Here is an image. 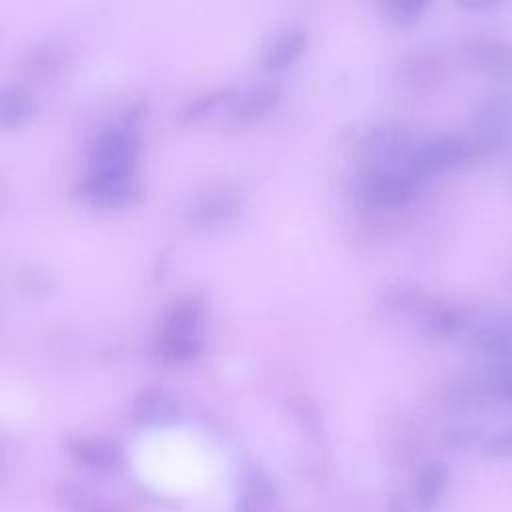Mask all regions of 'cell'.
Listing matches in <instances>:
<instances>
[{"label": "cell", "instance_id": "cell-19", "mask_svg": "<svg viewBox=\"0 0 512 512\" xmlns=\"http://www.w3.org/2000/svg\"><path fill=\"white\" fill-rule=\"evenodd\" d=\"M72 450L78 454V458L94 462V464H112L116 460L118 450L104 442V440H96V438H78L72 442Z\"/></svg>", "mask_w": 512, "mask_h": 512}, {"label": "cell", "instance_id": "cell-9", "mask_svg": "<svg viewBox=\"0 0 512 512\" xmlns=\"http://www.w3.org/2000/svg\"><path fill=\"white\" fill-rule=\"evenodd\" d=\"M306 46V30L300 24H290L276 30L260 52V66L268 72H276L292 64Z\"/></svg>", "mask_w": 512, "mask_h": 512}, {"label": "cell", "instance_id": "cell-13", "mask_svg": "<svg viewBox=\"0 0 512 512\" xmlns=\"http://www.w3.org/2000/svg\"><path fill=\"white\" fill-rule=\"evenodd\" d=\"M448 480H450V470L444 462H430L420 470L416 478L414 494H416L418 508L422 512H432L440 504L448 488Z\"/></svg>", "mask_w": 512, "mask_h": 512}, {"label": "cell", "instance_id": "cell-12", "mask_svg": "<svg viewBox=\"0 0 512 512\" xmlns=\"http://www.w3.org/2000/svg\"><path fill=\"white\" fill-rule=\"evenodd\" d=\"M474 346L490 356L512 358V316L482 322L472 334Z\"/></svg>", "mask_w": 512, "mask_h": 512}, {"label": "cell", "instance_id": "cell-8", "mask_svg": "<svg viewBox=\"0 0 512 512\" xmlns=\"http://www.w3.org/2000/svg\"><path fill=\"white\" fill-rule=\"evenodd\" d=\"M282 92L276 84H258L250 86L242 94L234 96L230 102L224 122L230 126H248L260 118H264L268 112H272L280 100Z\"/></svg>", "mask_w": 512, "mask_h": 512}, {"label": "cell", "instance_id": "cell-10", "mask_svg": "<svg viewBox=\"0 0 512 512\" xmlns=\"http://www.w3.org/2000/svg\"><path fill=\"white\" fill-rule=\"evenodd\" d=\"M68 64V54L64 44L54 40H44L32 46L24 58V74L36 84L54 82Z\"/></svg>", "mask_w": 512, "mask_h": 512}, {"label": "cell", "instance_id": "cell-5", "mask_svg": "<svg viewBox=\"0 0 512 512\" xmlns=\"http://www.w3.org/2000/svg\"><path fill=\"white\" fill-rule=\"evenodd\" d=\"M474 146L458 136H432L412 146L408 162L426 180L438 172L460 166Z\"/></svg>", "mask_w": 512, "mask_h": 512}, {"label": "cell", "instance_id": "cell-7", "mask_svg": "<svg viewBox=\"0 0 512 512\" xmlns=\"http://www.w3.org/2000/svg\"><path fill=\"white\" fill-rule=\"evenodd\" d=\"M78 190L80 196L92 206L122 208L134 200L138 188L134 176L88 172L86 178L80 182Z\"/></svg>", "mask_w": 512, "mask_h": 512}, {"label": "cell", "instance_id": "cell-11", "mask_svg": "<svg viewBox=\"0 0 512 512\" xmlns=\"http://www.w3.org/2000/svg\"><path fill=\"white\" fill-rule=\"evenodd\" d=\"M36 114V102L30 90L22 84H10L0 98V124L4 130H18L26 126Z\"/></svg>", "mask_w": 512, "mask_h": 512}, {"label": "cell", "instance_id": "cell-14", "mask_svg": "<svg viewBox=\"0 0 512 512\" xmlns=\"http://www.w3.org/2000/svg\"><path fill=\"white\" fill-rule=\"evenodd\" d=\"M462 324H464V316L454 306L434 302V304H428L426 308H422L420 326H422V332L428 336H434V338L450 336V334L458 332Z\"/></svg>", "mask_w": 512, "mask_h": 512}, {"label": "cell", "instance_id": "cell-3", "mask_svg": "<svg viewBox=\"0 0 512 512\" xmlns=\"http://www.w3.org/2000/svg\"><path fill=\"white\" fill-rule=\"evenodd\" d=\"M244 208V196L230 184L210 186L196 196L184 208V222L192 230L210 232L232 224Z\"/></svg>", "mask_w": 512, "mask_h": 512}, {"label": "cell", "instance_id": "cell-6", "mask_svg": "<svg viewBox=\"0 0 512 512\" xmlns=\"http://www.w3.org/2000/svg\"><path fill=\"white\" fill-rule=\"evenodd\" d=\"M474 150L492 152L512 136V100L506 94L482 102L474 116Z\"/></svg>", "mask_w": 512, "mask_h": 512}, {"label": "cell", "instance_id": "cell-2", "mask_svg": "<svg viewBox=\"0 0 512 512\" xmlns=\"http://www.w3.org/2000/svg\"><path fill=\"white\" fill-rule=\"evenodd\" d=\"M424 178L412 168L408 156L396 160L366 162L360 178V196L374 206H396L408 202L422 186Z\"/></svg>", "mask_w": 512, "mask_h": 512}, {"label": "cell", "instance_id": "cell-17", "mask_svg": "<svg viewBox=\"0 0 512 512\" xmlns=\"http://www.w3.org/2000/svg\"><path fill=\"white\" fill-rule=\"evenodd\" d=\"M478 60L492 72L502 78H512V46L506 42H486L480 48Z\"/></svg>", "mask_w": 512, "mask_h": 512}, {"label": "cell", "instance_id": "cell-18", "mask_svg": "<svg viewBox=\"0 0 512 512\" xmlns=\"http://www.w3.org/2000/svg\"><path fill=\"white\" fill-rule=\"evenodd\" d=\"M136 414L146 422H156L172 414V402L162 390H144L136 400Z\"/></svg>", "mask_w": 512, "mask_h": 512}, {"label": "cell", "instance_id": "cell-16", "mask_svg": "<svg viewBox=\"0 0 512 512\" xmlns=\"http://www.w3.org/2000/svg\"><path fill=\"white\" fill-rule=\"evenodd\" d=\"M228 96H232V90L230 88H222V90H210V92H204L196 98H192L190 102H186L178 114V120L182 124H192V122H198L202 120L208 112H212L220 102H224Z\"/></svg>", "mask_w": 512, "mask_h": 512}, {"label": "cell", "instance_id": "cell-20", "mask_svg": "<svg viewBox=\"0 0 512 512\" xmlns=\"http://www.w3.org/2000/svg\"><path fill=\"white\" fill-rule=\"evenodd\" d=\"M484 390L490 396L500 398L506 404H512V362L502 364L496 372H492L484 382Z\"/></svg>", "mask_w": 512, "mask_h": 512}, {"label": "cell", "instance_id": "cell-15", "mask_svg": "<svg viewBox=\"0 0 512 512\" xmlns=\"http://www.w3.org/2000/svg\"><path fill=\"white\" fill-rule=\"evenodd\" d=\"M428 10V2L422 0H390L380 4V12L386 22L396 28H410L418 24Z\"/></svg>", "mask_w": 512, "mask_h": 512}, {"label": "cell", "instance_id": "cell-1", "mask_svg": "<svg viewBox=\"0 0 512 512\" xmlns=\"http://www.w3.org/2000/svg\"><path fill=\"white\" fill-rule=\"evenodd\" d=\"M200 318L202 300L196 294L176 300L164 316L162 328L156 336L154 354L166 364H184L194 360L202 350L198 336Z\"/></svg>", "mask_w": 512, "mask_h": 512}, {"label": "cell", "instance_id": "cell-4", "mask_svg": "<svg viewBox=\"0 0 512 512\" xmlns=\"http://www.w3.org/2000/svg\"><path fill=\"white\" fill-rule=\"evenodd\" d=\"M136 142L138 140L130 122L126 126L100 130L88 148V172L134 176V162L138 150Z\"/></svg>", "mask_w": 512, "mask_h": 512}, {"label": "cell", "instance_id": "cell-21", "mask_svg": "<svg viewBox=\"0 0 512 512\" xmlns=\"http://www.w3.org/2000/svg\"><path fill=\"white\" fill-rule=\"evenodd\" d=\"M482 454L494 460H510L512 458V426L488 436L482 444Z\"/></svg>", "mask_w": 512, "mask_h": 512}]
</instances>
